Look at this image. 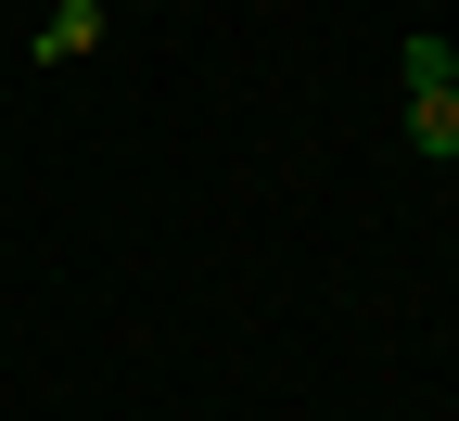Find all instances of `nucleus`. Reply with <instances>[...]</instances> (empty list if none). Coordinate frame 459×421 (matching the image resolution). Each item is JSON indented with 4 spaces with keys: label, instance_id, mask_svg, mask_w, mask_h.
Instances as JSON below:
<instances>
[{
    "label": "nucleus",
    "instance_id": "1",
    "mask_svg": "<svg viewBox=\"0 0 459 421\" xmlns=\"http://www.w3.org/2000/svg\"><path fill=\"white\" fill-rule=\"evenodd\" d=\"M90 39H102V0H51V26H39V65H77Z\"/></svg>",
    "mask_w": 459,
    "mask_h": 421
},
{
    "label": "nucleus",
    "instance_id": "2",
    "mask_svg": "<svg viewBox=\"0 0 459 421\" xmlns=\"http://www.w3.org/2000/svg\"><path fill=\"white\" fill-rule=\"evenodd\" d=\"M395 65H409V102H421V90H459V39H434V26H421Z\"/></svg>",
    "mask_w": 459,
    "mask_h": 421
},
{
    "label": "nucleus",
    "instance_id": "3",
    "mask_svg": "<svg viewBox=\"0 0 459 421\" xmlns=\"http://www.w3.org/2000/svg\"><path fill=\"white\" fill-rule=\"evenodd\" d=\"M409 141H421V153H446V166H459V90H421V102H409Z\"/></svg>",
    "mask_w": 459,
    "mask_h": 421
}]
</instances>
